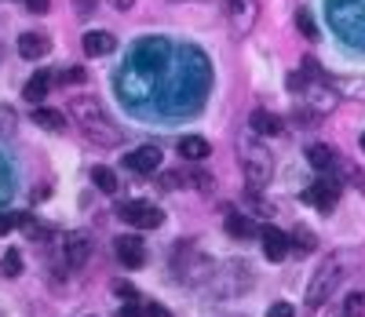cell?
Instances as JSON below:
<instances>
[{
  "mask_svg": "<svg viewBox=\"0 0 365 317\" xmlns=\"http://www.w3.org/2000/svg\"><path fill=\"white\" fill-rule=\"evenodd\" d=\"M70 117L81 124L84 139H91L96 146H117L120 142V128L110 120V113L103 110V103L96 95H73L70 99Z\"/></svg>",
  "mask_w": 365,
  "mask_h": 317,
  "instance_id": "cell-1",
  "label": "cell"
},
{
  "mask_svg": "<svg viewBox=\"0 0 365 317\" xmlns=\"http://www.w3.org/2000/svg\"><path fill=\"white\" fill-rule=\"evenodd\" d=\"M237 157H241V168H245V179H249L252 189H259V186L270 182V175H274V157H270V150H267L263 142L245 139V142H241V150H237Z\"/></svg>",
  "mask_w": 365,
  "mask_h": 317,
  "instance_id": "cell-2",
  "label": "cell"
},
{
  "mask_svg": "<svg viewBox=\"0 0 365 317\" xmlns=\"http://www.w3.org/2000/svg\"><path fill=\"white\" fill-rule=\"evenodd\" d=\"M344 274H347V266H344V256H329L318 270H314V277H311V284H307V303L311 306H322L332 292L340 289V281H344Z\"/></svg>",
  "mask_w": 365,
  "mask_h": 317,
  "instance_id": "cell-3",
  "label": "cell"
},
{
  "mask_svg": "<svg viewBox=\"0 0 365 317\" xmlns=\"http://www.w3.org/2000/svg\"><path fill=\"white\" fill-rule=\"evenodd\" d=\"M212 292H216V299H230L237 296L241 289H249L252 284V274H249V263H227L216 277H208Z\"/></svg>",
  "mask_w": 365,
  "mask_h": 317,
  "instance_id": "cell-4",
  "label": "cell"
},
{
  "mask_svg": "<svg viewBox=\"0 0 365 317\" xmlns=\"http://www.w3.org/2000/svg\"><path fill=\"white\" fill-rule=\"evenodd\" d=\"M117 215L125 219L128 227H135V230H154V227L165 223V212L158 204H150V201H128V204L117 208Z\"/></svg>",
  "mask_w": 365,
  "mask_h": 317,
  "instance_id": "cell-5",
  "label": "cell"
},
{
  "mask_svg": "<svg viewBox=\"0 0 365 317\" xmlns=\"http://www.w3.org/2000/svg\"><path fill=\"white\" fill-rule=\"evenodd\" d=\"M223 11H227V22L234 26V33L245 37V33H252V26L259 19V0H227Z\"/></svg>",
  "mask_w": 365,
  "mask_h": 317,
  "instance_id": "cell-6",
  "label": "cell"
},
{
  "mask_svg": "<svg viewBox=\"0 0 365 317\" xmlns=\"http://www.w3.org/2000/svg\"><path fill=\"white\" fill-rule=\"evenodd\" d=\"M340 179H318L314 186H307L303 189V201L307 204H314L318 212H332L336 208V201H340Z\"/></svg>",
  "mask_w": 365,
  "mask_h": 317,
  "instance_id": "cell-7",
  "label": "cell"
},
{
  "mask_svg": "<svg viewBox=\"0 0 365 317\" xmlns=\"http://www.w3.org/2000/svg\"><path fill=\"white\" fill-rule=\"evenodd\" d=\"M113 251H117L120 266H128V270H139V266L146 263V244H143V237H135V234H120L117 244H113Z\"/></svg>",
  "mask_w": 365,
  "mask_h": 317,
  "instance_id": "cell-8",
  "label": "cell"
},
{
  "mask_svg": "<svg viewBox=\"0 0 365 317\" xmlns=\"http://www.w3.org/2000/svg\"><path fill=\"white\" fill-rule=\"evenodd\" d=\"M259 241H263V256H267L270 263H282V259L289 256V248H292V237H289V234H282L278 227L259 230Z\"/></svg>",
  "mask_w": 365,
  "mask_h": 317,
  "instance_id": "cell-9",
  "label": "cell"
},
{
  "mask_svg": "<svg viewBox=\"0 0 365 317\" xmlns=\"http://www.w3.org/2000/svg\"><path fill=\"white\" fill-rule=\"evenodd\" d=\"M51 84H55V77H51L48 70H37L34 77H29V80L22 84V99H26L29 106H44V99H48Z\"/></svg>",
  "mask_w": 365,
  "mask_h": 317,
  "instance_id": "cell-10",
  "label": "cell"
},
{
  "mask_svg": "<svg viewBox=\"0 0 365 317\" xmlns=\"http://www.w3.org/2000/svg\"><path fill=\"white\" fill-rule=\"evenodd\" d=\"M125 165H128L132 172H139V175H150V172L161 168V150H158V146H139V150H132V153L125 157Z\"/></svg>",
  "mask_w": 365,
  "mask_h": 317,
  "instance_id": "cell-11",
  "label": "cell"
},
{
  "mask_svg": "<svg viewBox=\"0 0 365 317\" xmlns=\"http://www.w3.org/2000/svg\"><path fill=\"white\" fill-rule=\"evenodd\" d=\"M81 48H84V55L99 58V55H110V51L117 48V37L110 33V29H91V33H84Z\"/></svg>",
  "mask_w": 365,
  "mask_h": 317,
  "instance_id": "cell-12",
  "label": "cell"
},
{
  "mask_svg": "<svg viewBox=\"0 0 365 317\" xmlns=\"http://www.w3.org/2000/svg\"><path fill=\"white\" fill-rule=\"evenodd\" d=\"M51 51V37L41 33V29H34V33H22L19 37V55L22 58H44Z\"/></svg>",
  "mask_w": 365,
  "mask_h": 317,
  "instance_id": "cell-13",
  "label": "cell"
},
{
  "mask_svg": "<svg viewBox=\"0 0 365 317\" xmlns=\"http://www.w3.org/2000/svg\"><path fill=\"white\" fill-rule=\"evenodd\" d=\"M91 259V237L88 234H70L66 237V263L77 270V266H84Z\"/></svg>",
  "mask_w": 365,
  "mask_h": 317,
  "instance_id": "cell-14",
  "label": "cell"
},
{
  "mask_svg": "<svg viewBox=\"0 0 365 317\" xmlns=\"http://www.w3.org/2000/svg\"><path fill=\"white\" fill-rule=\"evenodd\" d=\"M208 153H212V146L201 135H182L179 139V157H182V161H205Z\"/></svg>",
  "mask_w": 365,
  "mask_h": 317,
  "instance_id": "cell-15",
  "label": "cell"
},
{
  "mask_svg": "<svg viewBox=\"0 0 365 317\" xmlns=\"http://www.w3.org/2000/svg\"><path fill=\"white\" fill-rule=\"evenodd\" d=\"M227 234H230V237H237V241H249V237H259L256 223H252L249 215H241V212H230V215H227Z\"/></svg>",
  "mask_w": 365,
  "mask_h": 317,
  "instance_id": "cell-16",
  "label": "cell"
},
{
  "mask_svg": "<svg viewBox=\"0 0 365 317\" xmlns=\"http://www.w3.org/2000/svg\"><path fill=\"white\" fill-rule=\"evenodd\" d=\"M252 132H256V135H282L285 124H282V117H274V113H267V110H256V113H252Z\"/></svg>",
  "mask_w": 365,
  "mask_h": 317,
  "instance_id": "cell-17",
  "label": "cell"
},
{
  "mask_svg": "<svg viewBox=\"0 0 365 317\" xmlns=\"http://www.w3.org/2000/svg\"><path fill=\"white\" fill-rule=\"evenodd\" d=\"M34 120L41 124L44 132H63V128H66V117H63V110H48V106H37V110H34Z\"/></svg>",
  "mask_w": 365,
  "mask_h": 317,
  "instance_id": "cell-18",
  "label": "cell"
},
{
  "mask_svg": "<svg viewBox=\"0 0 365 317\" xmlns=\"http://www.w3.org/2000/svg\"><path fill=\"white\" fill-rule=\"evenodd\" d=\"M307 161H311L318 172H329L332 165H336V150L325 146V142H314V146L307 150Z\"/></svg>",
  "mask_w": 365,
  "mask_h": 317,
  "instance_id": "cell-19",
  "label": "cell"
},
{
  "mask_svg": "<svg viewBox=\"0 0 365 317\" xmlns=\"http://www.w3.org/2000/svg\"><path fill=\"white\" fill-rule=\"evenodd\" d=\"M91 182H96V189H99V194H106V197H113L117 194V175L106 168V165H96V168H91Z\"/></svg>",
  "mask_w": 365,
  "mask_h": 317,
  "instance_id": "cell-20",
  "label": "cell"
},
{
  "mask_svg": "<svg viewBox=\"0 0 365 317\" xmlns=\"http://www.w3.org/2000/svg\"><path fill=\"white\" fill-rule=\"evenodd\" d=\"M0 274H4V277H19L22 274V251L19 248L4 251V259H0Z\"/></svg>",
  "mask_w": 365,
  "mask_h": 317,
  "instance_id": "cell-21",
  "label": "cell"
},
{
  "mask_svg": "<svg viewBox=\"0 0 365 317\" xmlns=\"http://www.w3.org/2000/svg\"><path fill=\"white\" fill-rule=\"evenodd\" d=\"M292 248L299 251V256H307V251L318 248V241H314V234H311L307 227H296V234H292Z\"/></svg>",
  "mask_w": 365,
  "mask_h": 317,
  "instance_id": "cell-22",
  "label": "cell"
},
{
  "mask_svg": "<svg viewBox=\"0 0 365 317\" xmlns=\"http://www.w3.org/2000/svg\"><path fill=\"white\" fill-rule=\"evenodd\" d=\"M15 128H19L15 110L11 106H0V135H15Z\"/></svg>",
  "mask_w": 365,
  "mask_h": 317,
  "instance_id": "cell-23",
  "label": "cell"
},
{
  "mask_svg": "<svg viewBox=\"0 0 365 317\" xmlns=\"http://www.w3.org/2000/svg\"><path fill=\"white\" fill-rule=\"evenodd\" d=\"M296 26L303 29V37H307V41H314V37H318V29H314V19H311V11H296Z\"/></svg>",
  "mask_w": 365,
  "mask_h": 317,
  "instance_id": "cell-24",
  "label": "cell"
},
{
  "mask_svg": "<svg viewBox=\"0 0 365 317\" xmlns=\"http://www.w3.org/2000/svg\"><path fill=\"white\" fill-rule=\"evenodd\" d=\"M344 310H347V317H361V313H365V296H358V292L347 296V306H344Z\"/></svg>",
  "mask_w": 365,
  "mask_h": 317,
  "instance_id": "cell-25",
  "label": "cell"
},
{
  "mask_svg": "<svg viewBox=\"0 0 365 317\" xmlns=\"http://www.w3.org/2000/svg\"><path fill=\"white\" fill-rule=\"evenodd\" d=\"M96 8H99V0H73V11H77V19L96 15Z\"/></svg>",
  "mask_w": 365,
  "mask_h": 317,
  "instance_id": "cell-26",
  "label": "cell"
},
{
  "mask_svg": "<svg viewBox=\"0 0 365 317\" xmlns=\"http://www.w3.org/2000/svg\"><path fill=\"white\" fill-rule=\"evenodd\" d=\"M113 292L125 299V303H135V289H132V284H125V281H113Z\"/></svg>",
  "mask_w": 365,
  "mask_h": 317,
  "instance_id": "cell-27",
  "label": "cell"
},
{
  "mask_svg": "<svg viewBox=\"0 0 365 317\" xmlns=\"http://www.w3.org/2000/svg\"><path fill=\"white\" fill-rule=\"evenodd\" d=\"M143 317H172V310H165L161 303H143Z\"/></svg>",
  "mask_w": 365,
  "mask_h": 317,
  "instance_id": "cell-28",
  "label": "cell"
},
{
  "mask_svg": "<svg viewBox=\"0 0 365 317\" xmlns=\"http://www.w3.org/2000/svg\"><path fill=\"white\" fill-rule=\"evenodd\" d=\"M55 80L58 84H84V70H66V73H58Z\"/></svg>",
  "mask_w": 365,
  "mask_h": 317,
  "instance_id": "cell-29",
  "label": "cell"
},
{
  "mask_svg": "<svg viewBox=\"0 0 365 317\" xmlns=\"http://www.w3.org/2000/svg\"><path fill=\"white\" fill-rule=\"evenodd\" d=\"M15 227H19V219H15V215H8V212H0V237H8Z\"/></svg>",
  "mask_w": 365,
  "mask_h": 317,
  "instance_id": "cell-30",
  "label": "cell"
},
{
  "mask_svg": "<svg viewBox=\"0 0 365 317\" xmlns=\"http://www.w3.org/2000/svg\"><path fill=\"white\" fill-rule=\"evenodd\" d=\"M267 317H296V310H292L289 303H274V306L267 310Z\"/></svg>",
  "mask_w": 365,
  "mask_h": 317,
  "instance_id": "cell-31",
  "label": "cell"
},
{
  "mask_svg": "<svg viewBox=\"0 0 365 317\" xmlns=\"http://www.w3.org/2000/svg\"><path fill=\"white\" fill-rule=\"evenodd\" d=\"M26 8L34 11V15H48V8H51V0H26Z\"/></svg>",
  "mask_w": 365,
  "mask_h": 317,
  "instance_id": "cell-32",
  "label": "cell"
},
{
  "mask_svg": "<svg viewBox=\"0 0 365 317\" xmlns=\"http://www.w3.org/2000/svg\"><path fill=\"white\" fill-rule=\"evenodd\" d=\"M117 317H143V310H139L135 303H125V306L117 310Z\"/></svg>",
  "mask_w": 365,
  "mask_h": 317,
  "instance_id": "cell-33",
  "label": "cell"
},
{
  "mask_svg": "<svg viewBox=\"0 0 365 317\" xmlns=\"http://www.w3.org/2000/svg\"><path fill=\"white\" fill-rule=\"evenodd\" d=\"M110 4H113V8H117V11H128V8H132V4H135V0H110Z\"/></svg>",
  "mask_w": 365,
  "mask_h": 317,
  "instance_id": "cell-34",
  "label": "cell"
},
{
  "mask_svg": "<svg viewBox=\"0 0 365 317\" xmlns=\"http://www.w3.org/2000/svg\"><path fill=\"white\" fill-rule=\"evenodd\" d=\"M361 150H365V135H361Z\"/></svg>",
  "mask_w": 365,
  "mask_h": 317,
  "instance_id": "cell-35",
  "label": "cell"
}]
</instances>
